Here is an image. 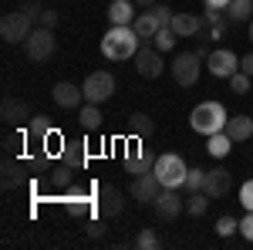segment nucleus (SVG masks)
Instances as JSON below:
<instances>
[{
	"mask_svg": "<svg viewBox=\"0 0 253 250\" xmlns=\"http://www.w3.org/2000/svg\"><path fill=\"white\" fill-rule=\"evenodd\" d=\"M138 48H142V38L135 34V27H132V24H122V27L112 24V31H105V38H101V54H105L108 61H128V58H135Z\"/></svg>",
	"mask_w": 253,
	"mask_h": 250,
	"instance_id": "1",
	"label": "nucleus"
},
{
	"mask_svg": "<svg viewBox=\"0 0 253 250\" xmlns=\"http://www.w3.org/2000/svg\"><path fill=\"white\" fill-rule=\"evenodd\" d=\"M226 108L219 105V101H203V105H196L193 115H189V125H193L199 135H213V132H223L226 129Z\"/></svg>",
	"mask_w": 253,
	"mask_h": 250,
	"instance_id": "2",
	"label": "nucleus"
},
{
	"mask_svg": "<svg viewBox=\"0 0 253 250\" xmlns=\"http://www.w3.org/2000/svg\"><path fill=\"white\" fill-rule=\"evenodd\" d=\"M186 162H182V155H175V152H162L156 159V176H159V183L162 186H169V190H179L182 183H186Z\"/></svg>",
	"mask_w": 253,
	"mask_h": 250,
	"instance_id": "3",
	"label": "nucleus"
},
{
	"mask_svg": "<svg viewBox=\"0 0 253 250\" xmlns=\"http://www.w3.org/2000/svg\"><path fill=\"white\" fill-rule=\"evenodd\" d=\"M31 31H34V20L27 17L24 10H10V14H3L0 20V38L7 41V44H20V41L31 38Z\"/></svg>",
	"mask_w": 253,
	"mask_h": 250,
	"instance_id": "4",
	"label": "nucleus"
},
{
	"mask_svg": "<svg viewBox=\"0 0 253 250\" xmlns=\"http://www.w3.org/2000/svg\"><path fill=\"white\" fill-rule=\"evenodd\" d=\"M81 88H84V101L101 105V101H108V98L115 95V75L112 71H91Z\"/></svg>",
	"mask_w": 253,
	"mask_h": 250,
	"instance_id": "5",
	"label": "nucleus"
},
{
	"mask_svg": "<svg viewBox=\"0 0 253 250\" xmlns=\"http://www.w3.org/2000/svg\"><path fill=\"white\" fill-rule=\"evenodd\" d=\"M54 48H58V41H54V31L51 27H34L31 38L24 41V51H27L31 61H47L54 54Z\"/></svg>",
	"mask_w": 253,
	"mask_h": 250,
	"instance_id": "6",
	"label": "nucleus"
},
{
	"mask_svg": "<svg viewBox=\"0 0 253 250\" xmlns=\"http://www.w3.org/2000/svg\"><path fill=\"white\" fill-rule=\"evenodd\" d=\"M199 61H203V58H199L196 51H182V54H175V58H172L169 68H172V78L182 85V88H189V85L199 81V71H203V64H199Z\"/></svg>",
	"mask_w": 253,
	"mask_h": 250,
	"instance_id": "7",
	"label": "nucleus"
},
{
	"mask_svg": "<svg viewBox=\"0 0 253 250\" xmlns=\"http://www.w3.org/2000/svg\"><path fill=\"white\" fill-rule=\"evenodd\" d=\"M162 190H166V186L159 183L156 169H152V173H142V176H135V179H132V186H128V193H132V200H135V203H142V206L156 203V196H159Z\"/></svg>",
	"mask_w": 253,
	"mask_h": 250,
	"instance_id": "8",
	"label": "nucleus"
},
{
	"mask_svg": "<svg viewBox=\"0 0 253 250\" xmlns=\"http://www.w3.org/2000/svg\"><path fill=\"white\" fill-rule=\"evenodd\" d=\"M132 61H135V71L142 78H159L162 71H166V61H162V54H159V48H152V44H142Z\"/></svg>",
	"mask_w": 253,
	"mask_h": 250,
	"instance_id": "9",
	"label": "nucleus"
},
{
	"mask_svg": "<svg viewBox=\"0 0 253 250\" xmlns=\"http://www.w3.org/2000/svg\"><path fill=\"white\" fill-rule=\"evenodd\" d=\"M0 118H3V125H7V129H14V125H27L34 115H31V108H27V101H24V98L7 95L3 101H0Z\"/></svg>",
	"mask_w": 253,
	"mask_h": 250,
	"instance_id": "10",
	"label": "nucleus"
},
{
	"mask_svg": "<svg viewBox=\"0 0 253 250\" xmlns=\"http://www.w3.org/2000/svg\"><path fill=\"white\" fill-rule=\"evenodd\" d=\"M230 190H233V173H230V169H223V166H216V169H206L203 193H206L210 200H223V196H226Z\"/></svg>",
	"mask_w": 253,
	"mask_h": 250,
	"instance_id": "11",
	"label": "nucleus"
},
{
	"mask_svg": "<svg viewBox=\"0 0 253 250\" xmlns=\"http://www.w3.org/2000/svg\"><path fill=\"white\" fill-rule=\"evenodd\" d=\"M51 98H54V105H61V108H81L84 105V88L75 85V81H58L51 88Z\"/></svg>",
	"mask_w": 253,
	"mask_h": 250,
	"instance_id": "12",
	"label": "nucleus"
},
{
	"mask_svg": "<svg viewBox=\"0 0 253 250\" xmlns=\"http://www.w3.org/2000/svg\"><path fill=\"white\" fill-rule=\"evenodd\" d=\"M206 64H210V75H216V78H230V75H236V71H240V58H236L233 51H226V48L210 51Z\"/></svg>",
	"mask_w": 253,
	"mask_h": 250,
	"instance_id": "13",
	"label": "nucleus"
},
{
	"mask_svg": "<svg viewBox=\"0 0 253 250\" xmlns=\"http://www.w3.org/2000/svg\"><path fill=\"white\" fill-rule=\"evenodd\" d=\"M95 203H98V213L101 216H118V213L125 210V193L118 190V186H101Z\"/></svg>",
	"mask_w": 253,
	"mask_h": 250,
	"instance_id": "14",
	"label": "nucleus"
},
{
	"mask_svg": "<svg viewBox=\"0 0 253 250\" xmlns=\"http://www.w3.org/2000/svg\"><path fill=\"white\" fill-rule=\"evenodd\" d=\"M179 213H182V200H179V193H175V190L166 186V190L156 196V216L162 220V223H172Z\"/></svg>",
	"mask_w": 253,
	"mask_h": 250,
	"instance_id": "15",
	"label": "nucleus"
},
{
	"mask_svg": "<svg viewBox=\"0 0 253 250\" xmlns=\"http://www.w3.org/2000/svg\"><path fill=\"white\" fill-rule=\"evenodd\" d=\"M175 38H196L203 27H206V17H196V14H172V24Z\"/></svg>",
	"mask_w": 253,
	"mask_h": 250,
	"instance_id": "16",
	"label": "nucleus"
},
{
	"mask_svg": "<svg viewBox=\"0 0 253 250\" xmlns=\"http://www.w3.org/2000/svg\"><path fill=\"white\" fill-rule=\"evenodd\" d=\"M132 27H135V34H138L142 41H156V34L162 31V20H159L156 10L149 7V10H142V14L132 20Z\"/></svg>",
	"mask_w": 253,
	"mask_h": 250,
	"instance_id": "17",
	"label": "nucleus"
},
{
	"mask_svg": "<svg viewBox=\"0 0 253 250\" xmlns=\"http://www.w3.org/2000/svg\"><path fill=\"white\" fill-rule=\"evenodd\" d=\"M20 183H24V162H17L14 155H7L3 166H0V186L3 190H17Z\"/></svg>",
	"mask_w": 253,
	"mask_h": 250,
	"instance_id": "18",
	"label": "nucleus"
},
{
	"mask_svg": "<svg viewBox=\"0 0 253 250\" xmlns=\"http://www.w3.org/2000/svg\"><path fill=\"white\" fill-rule=\"evenodd\" d=\"M138 14H135V0H112L108 3V20L122 27V24H132Z\"/></svg>",
	"mask_w": 253,
	"mask_h": 250,
	"instance_id": "19",
	"label": "nucleus"
},
{
	"mask_svg": "<svg viewBox=\"0 0 253 250\" xmlns=\"http://www.w3.org/2000/svg\"><path fill=\"white\" fill-rule=\"evenodd\" d=\"M223 132L230 135L233 142H247V139L253 135V118H250V115H230V118H226V129H223Z\"/></svg>",
	"mask_w": 253,
	"mask_h": 250,
	"instance_id": "20",
	"label": "nucleus"
},
{
	"mask_svg": "<svg viewBox=\"0 0 253 250\" xmlns=\"http://www.w3.org/2000/svg\"><path fill=\"white\" fill-rule=\"evenodd\" d=\"M125 169H128V173H135V176H142V173H152V169H156V159H152L149 152L128 149V152H125Z\"/></svg>",
	"mask_w": 253,
	"mask_h": 250,
	"instance_id": "21",
	"label": "nucleus"
},
{
	"mask_svg": "<svg viewBox=\"0 0 253 250\" xmlns=\"http://www.w3.org/2000/svg\"><path fill=\"white\" fill-rule=\"evenodd\" d=\"M47 135H54L51 122H47V115H34L31 122H27V132H24V139H31V142H47Z\"/></svg>",
	"mask_w": 253,
	"mask_h": 250,
	"instance_id": "22",
	"label": "nucleus"
},
{
	"mask_svg": "<svg viewBox=\"0 0 253 250\" xmlns=\"http://www.w3.org/2000/svg\"><path fill=\"white\" fill-rule=\"evenodd\" d=\"M84 159H88L84 142H68V146L61 149V162H68V166H75V169H84Z\"/></svg>",
	"mask_w": 253,
	"mask_h": 250,
	"instance_id": "23",
	"label": "nucleus"
},
{
	"mask_svg": "<svg viewBox=\"0 0 253 250\" xmlns=\"http://www.w3.org/2000/svg\"><path fill=\"white\" fill-rule=\"evenodd\" d=\"M78 122L84 132H95V129H101V108L98 105H91V101H84L78 108Z\"/></svg>",
	"mask_w": 253,
	"mask_h": 250,
	"instance_id": "24",
	"label": "nucleus"
},
{
	"mask_svg": "<svg viewBox=\"0 0 253 250\" xmlns=\"http://www.w3.org/2000/svg\"><path fill=\"white\" fill-rule=\"evenodd\" d=\"M128 132L135 135V139H145V135L156 132V122L145 115V112H132V115H128Z\"/></svg>",
	"mask_w": 253,
	"mask_h": 250,
	"instance_id": "25",
	"label": "nucleus"
},
{
	"mask_svg": "<svg viewBox=\"0 0 253 250\" xmlns=\"http://www.w3.org/2000/svg\"><path fill=\"white\" fill-rule=\"evenodd\" d=\"M75 173H78L75 166H68V162H58V166L51 169V186H54V190H68V186L75 183Z\"/></svg>",
	"mask_w": 253,
	"mask_h": 250,
	"instance_id": "26",
	"label": "nucleus"
},
{
	"mask_svg": "<svg viewBox=\"0 0 253 250\" xmlns=\"http://www.w3.org/2000/svg\"><path fill=\"white\" fill-rule=\"evenodd\" d=\"M226 17L233 20V24H250L253 17V0H230V7H226Z\"/></svg>",
	"mask_w": 253,
	"mask_h": 250,
	"instance_id": "27",
	"label": "nucleus"
},
{
	"mask_svg": "<svg viewBox=\"0 0 253 250\" xmlns=\"http://www.w3.org/2000/svg\"><path fill=\"white\" fill-rule=\"evenodd\" d=\"M230 146H233V139L226 132H213L206 135V149H210V155H216V159H223V155L230 152Z\"/></svg>",
	"mask_w": 253,
	"mask_h": 250,
	"instance_id": "28",
	"label": "nucleus"
},
{
	"mask_svg": "<svg viewBox=\"0 0 253 250\" xmlns=\"http://www.w3.org/2000/svg\"><path fill=\"white\" fill-rule=\"evenodd\" d=\"M206 206H210V196H206L203 190L193 193V196L186 200V213H189V216H203V213H206Z\"/></svg>",
	"mask_w": 253,
	"mask_h": 250,
	"instance_id": "29",
	"label": "nucleus"
},
{
	"mask_svg": "<svg viewBox=\"0 0 253 250\" xmlns=\"http://www.w3.org/2000/svg\"><path fill=\"white\" fill-rule=\"evenodd\" d=\"M203 183H206V169H189L182 186H186L189 193H199V190H203Z\"/></svg>",
	"mask_w": 253,
	"mask_h": 250,
	"instance_id": "30",
	"label": "nucleus"
},
{
	"mask_svg": "<svg viewBox=\"0 0 253 250\" xmlns=\"http://www.w3.org/2000/svg\"><path fill=\"white\" fill-rule=\"evenodd\" d=\"M156 48L159 51H172L175 48V31L172 27H162V31L156 34Z\"/></svg>",
	"mask_w": 253,
	"mask_h": 250,
	"instance_id": "31",
	"label": "nucleus"
},
{
	"mask_svg": "<svg viewBox=\"0 0 253 250\" xmlns=\"http://www.w3.org/2000/svg\"><path fill=\"white\" fill-rule=\"evenodd\" d=\"M135 247H138V250H156V247H159V237H156V230H138V237H135Z\"/></svg>",
	"mask_w": 253,
	"mask_h": 250,
	"instance_id": "32",
	"label": "nucleus"
},
{
	"mask_svg": "<svg viewBox=\"0 0 253 250\" xmlns=\"http://www.w3.org/2000/svg\"><path fill=\"white\" fill-rule=\"evenodd\" d=\"M230 85H233V95H247L250 92V75L236 71V75H230Z\"/></svg>",
	"mask_w": 253,
	"mask_h": 250,
	"instance_id": "33",
	"label": "nucleus"
},
{
	"mask_svg": "<svg viewBox=\"0 0 253 250\" xmlns=\"http://www.w3.org/2000/svg\"><path fill=\"white\" fill-rule=\"evenodd\" d=\"M236 230H240V223H236L233 216H219V220H216V233H219V237H233Z\"/></svg>",
	"mask_w": 253,
	"mask_h": 250,
	"instance_id": "34",
	"label": "nucleus"
},
{
	"mask_svg": "<svg viewBox=\"0 0 253 250\" xmlns=\"http://www.w3.org/2000/svg\"><path fill=\"white\" fill-rule=\"evenodd\" d=\"M20 142H24V132H10V129H7V132H3V152H7V155H14V152H17V149H20Z\"/></svg>",
	"mask_w": 253,
	"mask_h": 250,
	"instance_id": "35",
	"label": "nucleus"
},
{
	"mask_svg": "<svg viewBox=\"0 0 253 250\" xmlns=\"http://www.w3.org/2000/svg\"><path fill=\"white\" fill-rule=\"evenodd\" d=\"M20 10L27 14V17L34 20V24H41V14H44V7H41L38 0H27V3H20Z\"/></svg>",
	"mask_w": 253,
	"mask_h": 250,
	"instance_id": "36",
	"label": "nucleus"
},
{
	"mask_svg": "<svg viewBox=\"0 0 253 250\" xmlns=\"http://www.w3.org/2000/svg\"><path fill=\"white\" fill-rule=\"evenodd\" d=\"M240 203H243L247 210H253V179H247V183L240 186Z\"/></svg>",
	"mask_w": 253,
	"mask_h": 250,
	"instance_id": "37",
	"label": "nucleus"
},
{
	"mask_svg": "<svg viewBox=\"0 0 253 250\" xmlns=\"http://www.w3.org/2000/svg\"><path fill=\"white\" fill-rule=\"evenodd\" d=\"M240 233H243V240L253 244V210H247V216L240 220Z\"/></svg>",
	"mask_w": 253,
	"mask_h": 250,
	"instance_id": "38",
	"label": "nucleus"
},
{
	"mask_svg": "<svg viewBox=\"0 0 253 250\" xmlns=\"http://www.w3.org/2000/svg\"><path fill=\"white\" fill-rule=\"evenodd\" d=\"M38 27H51V31H54V27H58V10L44 7V14H41V24H38Z\"/></svg>",
	"mask_w": 253,
	"mask_h": 250,
	"instance_id": "39",
	"label": "nucleus"
},
{
	"mask_svg": "<svg viewBox=\"0 0 253 250\" xmlns=\"http://www.w3.org/2000/svg\"><path fill=\"white\" fill-rule=\"evenodd\" d=\"M152 10H156V17L162 20V27H169V24H172V10H169V7H166V3H156V7H152Z\"/></svg>",
	"mask_w": 253,
	"mask_h": 250,
	"instance_id": "40",
	"label": "nucleus"
},
{
	"mask_svg": "<svg viewBox=\"0 0 253 250\" xmlns=\"http://www.w3.org/2000/svg\"><path fill=\"white\" fill-rule=\"evenodd\" d=\"M88 237H91V240L105 237V227H101V220H98V216H91V220H88Z\"/></svg>",
	"mask_w": 253,
	"mask_h": 250,
	"instance_id": "41",
	"label": "nucleus"
},
{
	"mask_svg": "<svg viewBox=\"0 0 253 250\" xmlns=\"http://www.w3.org/2000/svg\"><path fill=\"white\" fill-rule=\"evenodd\" d=\"M240 71H247V75L253 78V51H250V54H243V58H240Z\"/></svg>",
	"mask_w": 253,
	"mask_h": 250,
	"instance_id": "42",
	"label": "nucleus"
},
{
	"mask_svg": "<svg viewBox=\"0 0 253 250\" xmlns=\"http://www.w3.org/2000/svg\"><path fill=\"white\" fill-rule=\"evenodd\" d=\"M206 7H216V10H226L230 7V0H203Z\"/></svg>",
	"mask_w": 253,
	"mask_h": 250,
	"instance_id": "43",
	"label": "nucleus"
},
{
	"mask_svg": "<svg viewBox=\"0 0 253 250\" xmlns=\"http://www.w3.org/2000/svg\"><path fill=\"white\" fill-rule=\"evenodd\" d=\"M159 0H135V7H156Z\"/></svg>",
	"mask_w": 253,
	"mask_h": 250,
	"instance_id": "44",
	"label": "nucleus"
},
{
	"mask_svg": "<svg viewBox=\"0 0 253 250\" xmlns=\"http://www.w3.org/2000/svg\"><path fill=\"white\" fill-rule=\"evenodd\" d=\"M250 44H253V17H250Z\"/></svg>",
	"mask_w": 253,
	"mask_h": 250,
	"instance_id": "45",
	"label": "nucleus"
}]
</instances>
